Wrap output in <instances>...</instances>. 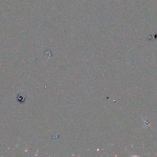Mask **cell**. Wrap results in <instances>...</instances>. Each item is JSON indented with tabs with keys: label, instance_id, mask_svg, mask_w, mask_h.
Listing matches in <instances>:
<instances>
[]
</instances>
